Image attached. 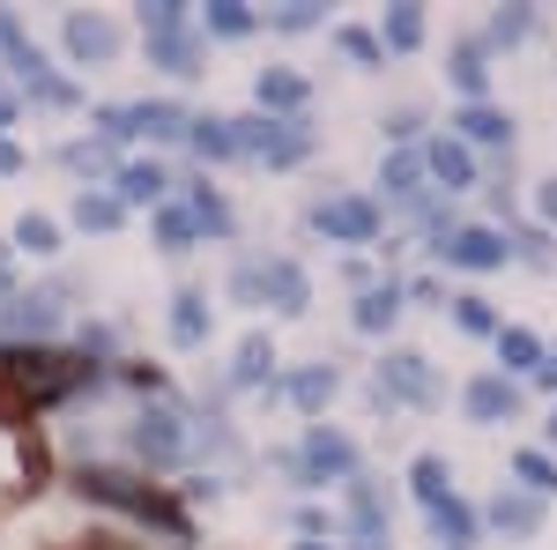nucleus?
<instances>
[{"mask_svg":"<svg viewBox=\"0 0 557 550\" xmlns=\"http://www.w3.org/2000/svg\"><path fill=\"white\" fill-rule=\"evenodd\" d=\"M386 45L394 52H417L424 45V8H386Z\"/></svg>","mask_w":557,"mask_h":550,"instance_id":"c756f323","label":"nucleus"},{"mask_svg":"<svg viewBox=\"0 0 557 550\" xmlns=\"http://www.w3.org/2000/svg\"><path fill=\"white\" fill-rule=\"evenodd\" d=\"M469 417H475V424H506V417H520V387L506 380V372H483V380L469 387Z\"/></svg>","mask_w":557,"mask_h":550,"instance_id":"ddd939ff","label":"nucleus"},{"mask_svg":"<svg viewBox=\"0 0 557 550\" xmlns=\"http://www.w3.org/2000/svg\"><path fill=\"white\" fill-rule=\"evenodd\" d=\"M141 23H149V38H157V30H186V8H178V0H149Z\"/></svg>","mask_w":557,"mask_h":550,"instance_id":"a19ab883","label":"nucleus"},{"mask_svg":"<svg viewBox=\"0 0 557 550\" xmlns=\"http://www.w3.org/2000/svg\"><path fill=\"white\" fill-rule=\"evenodd\" d=\"M120 201H112V194H89L83 186V201H75V223H83V231H112V223H120Z\"/></svg>","mask_w":557,"mask_h":550,"instance_id":"473e14b6","label":"nucleus"},{"mask_svg":"<svg viewBox=\"0 0 557 550\" xmlns=\"http://www.w3.org/2000/svg\"><path fill=\"white\" fill-rule=\"evenodd\" d=\"M23 491H38V454H30V439L15 424H0V513L15 506Z\"/></svg>","mask_w":557,"mask_h":550,"instance_id":"6e6552de","label":"nucleus"},{"mask_svg":"<svg viewBox=\"0 0 557 550\" xmlns=\"http://www.w3.org/2000/svg\"><path fill=\"white\" fill-rule=\"evenodd\" d=\"M0 171H23V149L15 142H0Z\"/></svg>","mask_w":557,"mask_h":550,"instance_id":"a18cd8bd","label":"nucleus"},{"mask_svg":"<svg viewBox=\"0 0 557 550\" xmlns=\"http://www.w3.org/2000/svg\"><path fill=\"white\" fill-rule=\"evenodd\" d=\"M520 484H528V499H543V491H557V462L550 454H520Z\"/></svg>","mask_w":557,"mask_h":550,"instance_id":"c9c22d12","label":"nucleus"},{"mask_svg":"<svg viewBox=\"0 0 557 550\" xmlns=\"http://www.w3.org/2000/svg\"><path fill=\"white\" fill-rule=\"evenodd\" d=\"M454 89L483 105V89H491V68H483V45H461V60H454Z\"/></svg>","mask_w":557,"mask_h":550,"instance_id":"cd10ccee","label":"nucleus"},{"mask_svg":"<svg viewBox=\"0 0 557 550\" xmlns=\"http://www.w3.org/2000/svg\"><path fill=\"white\" fill-rule=\"evenodd\" d=\"M201 335H209V297L178 291L172 297V342H201Z\"/></svg>","mask_w":557,"mask_h":550,"instance_id":"b1692460","label":"nucleus"},{"mask_svg":"<svg viewBox=\"0 0 557 550\" xmlns=\"http://www.w3.org/2000/svg\"><path fill=\"white\" fill-rule=\"evenodd\" d=\"M438 254L454 260V268H475V276H483V268H506V254H513V246H506L498 231L469 223V231H446V239H438Z\"/></svg>","mask_w":557,"mask_h":550,"instance_id":"1a4fd4ad","label":"nucleus"},{"mask_svg":"<svg viewBox=\"0 0 557 550\" xmlns=\"http://www.w3.org/2000/svg\"><path fill=\"white\" fill-rule=\"evenodd\" d=\"M454 320H461L469 335H498V313H491V297H454Z\"/></svg>","mask_w":557,"mask_h":550,"instance_id":"4c0bfd02","label":"nucleus"},{"mask_svg":"<svg viewBox=\"0 0 557 550\" xmlns=\"http://www.w3.org/2000/svg\"><path fill=\"white\" fill-rule=\"evenodd\" d=\"M491 528H498V536H535V528H543V499L498 491V499H491Z\"/></svg>","mask_w":557,"mask_h":550,"instance_id":"6ab92c4d","label":"nucleus"},{"mask_svg":"<svg viewBox=\"0 0 557 550\" xmlns=\"http://www.w3.org/2000/svg\"><path fill=\"white\" fill-rule=\"evenodd\" d=\"M298 550H335V543H298Z\"/></svg>","mask_w":557,"mask_h":550,"instance_id":"3c124183","label":"nucleus"},{"mask_svg":"<svg viewBox=\"0 0 557 550\" xmlns=\"http://www.w3.org/2000/svg\"><path fill=\"white\" fill-rule=\"evenodd\" d=\"M157 239H164V254H194V216L186 209H157Z\"/></svg>","mask_w":557,"mask_h":550,"instance_id":"72a5a7b5","label":"nucleus"},{"mask_svg":"<svg viewBox=\"0 0 557 550\" xmlns=\"http://www.w3.org/2000/svg\"><path fill=\"white\" fill-rule=\"evenodd\" d=\"M268 365H275V342L246 335V342H238V365H231V387H260V380H268Z\"/></svg>","mask_w":557,"mask_h":550,"instance_id":"393cba45","label":"nucleus"},{"mask_svg":"<svg viewBox=\"0 0 557 550\" xmlns=\"http://www.w3.org/2000/svg\"><path fill=\"white\" fill-rule=\"evenodd\" d=\"M349 528H357V550H386V499L364 476H349Z\"/></svg>","mask_w":557,"mask_h":550,"instance_id":"f8f14e48","label":"nucleus"},{"mask_svg":"<svg viewBox=\"0 0 557 550\" xmlns=\"http://www.w3.org/2000/svg\"><path fill=\"white\" fill-rule=\"evenodd\" d=\"M528 23H535L528 8H506V15H491V45H520V38H528Z\"/></svg>","mask_w":557,"mask_h":550,"instance_id":"ea45409f","label":"nucleus"},{"mask_svg":"<svg viewBox=\"0 0 557 550\" xmlns=\"http://www.w3.org/2000/svg\"><path fill=\"white\" fill-rule=\"evenodd\" d=\"M424 171L438 179V186H446V194H461V186H475V164H469V149H461V142H446V134H438V142L424 149Z\"/></svg>","mask_w":557,"mask_h":550,"instance_id":"dca6fc26","label":"nucleus"},{"mask_svg":"<svg viewBox=\"0 0 557 550\" xmlns=\"http://www.w3.org/2000/svg\"><path fill=\"white\" fill-rule=\"evenodd\" d=\"M186 216H194V231H215V239H223V231H231V209H223V201H215L209 186H194V209H186Z\"/></svg>","mask_w":557,"mask_h":550,"instance_id":"e433bc0d","label":"nucleus"},{"mask_svg":"<svg viewBox=\"0 0 557 550\" xmlns=\"http://www.w3.org/2000/svg\"><path fill=\"white\" fill-rule=\"evenodd\" d=\"M380 394H401V402H438V380H431V365L417 350H394L380 365Z\"/></svg>","mask_w":557,"mask_h":550,"instance_id":"9d476101","label":"nucleus"},{"mask_svg":"<svg viewBox=\"0 0 557 550\" xmlns=\"http://www.w3.org/2000/svg\"><path fill=\"white\" fill-rule=\"evenodd\" d=\"M498 357H506L513 372H535V365H543V342L528 335V328H498Z\"/></svg>","mask_w":557,"mask_h":550,"instance_id":"c85d7f7f","label":"nucleus"},{"mask_svg":"<svg viewBox=\"0 0 557 550\" xmlns=\"http://www.w3.org/2000/svg\"><path fill=\"white\" fill-rule=\"evenodd\" d=\"M550 439H557V410H550Z\"/></svg>","mask_w":557,"mask_h":550,"instance_id":"603ef678","label":"nucleus"},{"mask_svg":"<svg viewBox=\"0 0 557 550\" xmlns=\"http://www.w3.org/2000/svg\"><path fill=\"white\" fill-rule=\"evenodd\" d=\"M83 484V499H97V506H120V513H134V521H157L172 543H186V513L157 491V484H141V476H127V468H83L75 476Z\"/></svg>","mask_w":557,"mask_h":550,"instance_id":"f03ea898","label":"nucleus"},{"mask_svg":"<svg viewBox=\"0 0 557 550\" xmlns=\"http://www.w3.org/2000/svg\"><path fill=\"white\" fill-rule=\"evenodd\" d=\"M312 23H320V15H312L305 0H290V8H275V30H312Z\"/></svg>","mask_w":557,"mask_h":550,"instance_id":"37998d69","label":"nucleus"},{"mask_svg":"<svg viewBox=\"0 0 557 550\" xmlns=\"http://www.w3.org/2000/svg\"><path fill=\"white\" fill-rule=\"evenodd\" d=\"M394 313H401V291H394V283H386V291H364V297H357V328H364V335L394 328Z\"/></svg>","mask_w":557,"mask_h":550,"instance_id":"bb28decb","label":"nucleus"},{"mask_svg":"<svg viewBox=\"0 0 557 550\" xmlns=\"http://www.w3.org/2000/svg\"><path fill=\"white\" fill-rule=\"evenodd\" d=\"M231 142L268 157V164H298L305 149H312V127L305 120H231Z\"/></svg>","mask_w":557,"mask_h":550,"instance_id":"7ed1b4c3","label":"nucleus"},{"mask_svg":"<svg viewBox=\"0 0 557 550\" xmlns=\"http://www.w3.org/2000/svg\"><path fill=\"white\" fill-rule=\"evenodd\" d=\"M260 297H275V313H305V297H312V283H305V268L298 260H268L260 268Z\"/></svg>","mask_w":557,"mask_h":550,"instance_id":"4468645a","label":"nucleus"},{"mask_svg":"<svg viewBox=\"0 0 557 550\" xmlns=\"http://www.w3.org/2000/svg\"><path fill=\"white\" fill-rule=\"evenodd\" d=\"M89 550H134V543H112V536H89Z\"/></svg>","mask_w":557,"mask_h":550,"instance_id":"09e8293b","label":"nucleus"},{"mask_svg":"<svg viewBox=\"0 0 557 550\" xmlns=\"http://www.w3.org/2000/svg\"><path fill=\"white\" fill-rule=\"evenodd\" d=\"M343 52H349V60H364V68H380V60H386L372 30H343Z\"/></svg>","mask_w":557,"mask_h":550,"instance_id":"79ce46f5","label":"nucleus"},{"mask_svg":"<svg viewBox=\"0 0 557 550\" xmlns=\"http://www.w3.org/2000/svg\"><path fill=\"white\" fill-rule=\"evenodd\" d=\"M8 120H15V97H8V89H0V127H8Z\"/></svg>","mask_w":557,"mask_h":550,"instance_id":"8fccbe9b","label":"nucleus"},{"mask_svg":"<svg viewBox=\"0 0 557 550\" xmlns=\"http://www.w3.org/2000/svg\"><path fill=\"white\" fill-rule=\"evenodd\" d=\"M60 283H45V291H23V297H0V335H45L52 320H60Z\"/></svg>","mask_w":557,"mask_h":550,"instance_id":"0eeeda50","label":"nucleus"},{"mask_svg":"<svg viewBox=\"0 0 557 550\" xmlns=\"http://www.w3.org/2000/svg\"><path fill=\"white\" fill-rule=\"evenodd\" d=\"M186 134H194V149H201V157H238L231 120H186Z\"/></svg>","mask_w":557,"mask_h":550,"instance_id":"7c9ffc66","label":"nucleus"},{"mask_svg":"<svg viewBox=\"0 0 557 550\" xmlns=\"http://www.w3.org/2000/svg\"><path fill=\"white\" fill-rule=\"evenodd\" d=\"M149 52L164 60V75H194V68H201V45H194V30H157V38H149Z\"/></svg>","mask_w":557,"mask_h":550,"instance_id":"4be33fe9","label":"nucleus"},{"mask_svg":"<svg viewBox=\"0 0 557 550\" xmlns=\"http://www.w3.org/2000/svg\"><path fill=\"white\" fill-rule=\"evenodd\" d=\"M386 201H401V209H424V157H409V149H394L386 157Z\"/></svg>","mask_w":557,"mask_h":550,"instance_id":"f3484780","label":"nucleus"},{"mask_svg":"<svg viewBox=\"0 0 557 550\" xmlns=\"http://www.w3.org/2000/svg\"><path fill=\"white\" fill-rule=\"evenodd\" d=\"M0 45H8V60H15V75H23L30 97H45V105H75V83H60V75L45 68V52L15 30V15H0Z\"/></svg>","mask_w":557,"mask_h":550,"instance_id":"20e7f679","label":"nucleus"},{"mask_svg":"<svg viewBox=\"0 0 557 550\" xmlns=\"http://www.w3.org/2000/svg\"><path fill=\"white\" fill-rule=\"evenodd\" d=\"M409 484H417V499H424V506L454 499V484H446V462H438V454H424V462L409 468Z\"/></svg>","mask_w":557,"mask_h":550,"instance_id":"2f4dec72","label":"nucleus"},{"mask_svg":"<svg viewBox=\"0 0 557 550\" xmlns=\"http://www.w3.org/2000/svg\"><path fill=\"white\" fill-rule=\"evenodd\" d=\"M431 536H438L446 550H469V543H475L469 506H461V499H438V506H431Z\"/></svg>","mask_w":557,"mask_h":550,"instance_id":"412c9836","label":"nucleus"},{"mask_svg":"<svg viewBox=\"0 0 557 550\" xmlns=\"http://www.w3.org/2000/svg\"><path fill=\"white\" fill-rule=\"evenodd\" d=\"M543 216L557 223V179H543Z\"/></svg>","mask_w":557,"mask_h":550,"instance_id":"49530a36","label":"nucleus"},{"mask_svg":"<svg viewBox=\"0 0 557 550\" xmlns=\"http://www.w3.org/2000/svg\"><path fill=\"white\" fill-rule=\"evenodd\" d=\"M15 246H30V254H52V246H60L52 216H23V223H15Z\"/></svg>","mask_w":557,"mask_h":550,"instance_id":"58836bf2","label":"nucleus"},{"mask_svg":"<svg viewBox=\"0 0 557 550\" xmlns=\"http://www.w3.org/2000/svg\"><path fill=\"white\" fill-rule=\"evenodd\" d=\"M89 380H97V365L67 357V350H30V342L0 350V394H8V402L45 410V402H67V394H75V387H89Z\"/></svg>","mask_w":557,"mask_h":550,"instance_id":"f257e3e1","label":"nucleus"},{"mask_svg":"<svg viewBox=\"0 0 557 550\" xmlns=\"http://www.w3.org/2000/svg\"><path fill=\"white\" fill-rule=\"evenodd\" d=\"M312 223L327 231V239H343V246H364V239H380V209L364 201V194H335V201H320Z\"/></svg>","mask_w":557,"mask_h":550,"instance_id":"423d86ee","label":"nucleus"},{"mask_svg":"<svg viewBox=\"0 0 557 550\" xmlns=\"http://www.w3.org/2000/svg\"><path fill=\"white\" fill-rule=\"evenodd\" d=\"M231 291H238V305H260V268H253V260L231 276Z\"/></svg>","mask_w":557,"mask_h":550,"instance_id":"c03bdc74","label":"nucleus"},{"mask_svg":"<svg viewBox=\"0 0 557 550\" xmlns=\"http://www.w3.org/2000/svg\"><path fill=\"white\" fill-rule=\"evenodd\" d=\"M67 52H75V60H112V52H120V30H112L104 15H83V8H75V15H67Z\"/></svg>","mask_w":557,"mask_h":550,"instance_id":"2eb2a0df","label":"nucleus"},{"mask_svg":"<svg viewBox=\"0 0 557 550\" xmlns=\"http://www.w3.org/2000/svg\"><path fill=\"white\" fill-rule=\"evenodd\" d=\"M535 380H543V387H557V357H550V365H535Z\"/></svg>","mask_w":557,"mask_h":550,"instance_id":"de8ad7c7","label":"nucleus"},{"mask_svg":"<svg viewBox=\"0 0 557 550\" xmlns=\"http://www.w3.org/2000/svg\"><path fill=\"white\" fill-rule=\"evenodd\" d=\"M127 447H134V454H141V462L172 468L178 454H186V424H178L172 410H141V417L127 424Z\"/></svg>","mask_w":557,"mask_h":550,"instance_id":"39448f33","label":"nucleus"},{"mask_svg":"<svg viewBox=\"0 0 557 550\" xmlns=\"http://www.w3.org/2000/svg\"><path fill=\"white\" fill-rule=\"evenodd\" d=\"M209 30H215V38H246V30H253V8H246V0H215Z\"/></svg>","mask_w":557,"mask_h":550,"instance_id":"f704fd0d","label":"nucleus"},{"mask_svg":"<svg viewBox=\"0 0 557 550\" xmlns=\"http://www.w3.org/2000/svg\"><path fill=\"white\" fill-rule=\"evenodd\" d=\"M112 186H120L112 201L127 209V201H164V186H172V179H164V171H157V164H127V171H120V179H112Z\"/></svg>","mask_w":557,"mask_h":550,"instance_id":"5701e85b","label":"nucleus"},{"mask_svg":"<svg viewBox=\"0 0 557 550\" xmlns=\"http://www.w3.org/2000/svg\"><path fill=\"white\" fill-rule=\"evenodd\" d=\"M253 97H260V112H290L298 120V105H305V75H290V68H268L253 83Z\"/></svg>","mask_w":557,"mask_h":550,"instance_id":"aec40b11","label":"nucleus"},{"mask_svg":"<svg viewBox=\"0 0 557 550\" xmlns=\"http://www.w3.org/2000/svg\"><path fill=\"white\" fill-rule=\"evenodd\" d=\"M335 387H343L335 365H305V372H290V402H298L305 417H320V410L335 402Z\"/></svg>","mask_w":557,"mask_h":550,"instance_id":"a211bd4d","label":"nucleus"},{"mask_svg":"<svg viewBox=\"0 0 557 550\" xmlns=\"http://www.w3.org/2000/svg\"><path fill=\"white\" fill-rule=\"evenodd\" d=\"M454 127L469 134V142H491V149H498V142H513V120H506V112H491V105H469Z\"/></svg>","mask_w":557,"mask_h":550,"instance_id":"a878e982","label":"nucleus"},{"mask_svg":"<svg viewBox=\"0 0 557 550\" xmlns=\"http://www.w3.org/2000/svg\"><path fill=\"white\" fill-rule=\"evenodd\" d=\"M305 476H312V484H320V476H357V447H349L343 431L312 424V431H305Z\"/></svg>","mask_w":557,"mask_h":550,"instance_id":"9b49d317","label":"nucleus"}]
</instances>
